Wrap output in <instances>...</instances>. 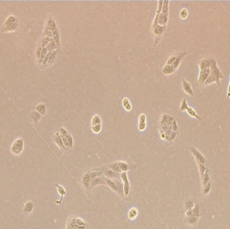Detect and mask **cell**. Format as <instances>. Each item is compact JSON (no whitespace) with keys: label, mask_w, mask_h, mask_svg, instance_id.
Here are the masks:
<instances>
[{"label":"cell","mask_w":230,"mask_h":229,"mask_svg":"<svg viewBox=\"0 0 230 229\" xmlns=\"http://www.w3.org/2000/svg\"><path fill=\"white\" fill-rule=\"evenodd\" d=\"M110 170L114 173H123L127 172L128 170V165L124 161H118L114 163L109 165Z\"/></svg>","instance_id":"cell-7"},{"label":"cell","mask_w":230,"mask_h":229,"mask_svg":"<svg viewBox=\"0 0 230 229\" xmlns=\"http://www.w3.org/2000/svg\"><path fill=\"white\" fill-rule=\"evenodd\" d=\"M67 142H68V144H69V146H70V149H71L73 147V137L71 136V135L69 134L67 136Z\"/></svg>","instance_id":"cell-39"},{"label":"cell","mask_w":230,"mask_h":229,"mask_svg":"<svg viewBox=\"0 0 230 229\" xmlns=\"http://www.w3.org/2000/svg\"><path fill=\"white\" fill-rule=\"evenodd\" d=\"M177 136V132H174L172 131L170 132L169 135V138H168V142H172L173 141L174 139H176V137Z\"/></svg>","instance_id":"cell-38"},{"label":"cell","mask_w":230,"mask_h":229,"mask_svg":"<svg viewBox=\"0 0 230 229\" xmlns=\"http://www.w3.org/2000/svg\"><path fill=\"white\" fill-rule=\"evenodd\" d=\"M210 70H211L210 74L213 77L215 83L218 85H220V79H223L224 75L220 69L218 67L217 61H216L215 59H211V65L210 67Z\"/></svg>","instance_id":"cell-3"},{"label":"cell","mask_w":230,"mask_h":229,"mask_svg":"<svg viewBox=\"0 0 230 229\" xmlns=\"http://www.w3.org/2000/svg\"><path fill=\"white\" fill-rule=\"evenodd\" d=\"M166 27L167 26H161L159 25L151 26V30H152L153 36L155 40L154 47H156V45L159 43L162 34H164L165 30H166Z\"/></svg>","instance_id":"cell-6"},{"label":"cell","mask_w":230,"mask_h":229,"mask_svg":"<svg viewBox=\"0 0 230 229\" xmlns=\"http://www.w3.org/2000/svg\"><path fill=\"white\" fill-rule=\"evenodd\" d=\"M120 177L123 182V192L124 194L126 196H128L130 193V182L128 180V176L127 172H123L120 173Z\"/></svg>","instance_id":"cell-10"},{"label":"cell","mask_w":230,"mask_h":229,"mask_svg":"<svg viewBox=\"0 0 230 229\" xmlns=\"http://www.w3.org/2000/svg\"><path fill=\"white\" fill-rule=\"evenodd\" d=\"M213 83H215V81L214 79H213V77L212 76H211V75L210 74L209 76L208 77V78L206 79V81H205V83L203 84V85H205V86H206V85H209L211 84H212Z\"/></svg>","instance_id":"cell-34"},{"label":"cell","mask_w":230,"mask_h":229,"mask_svg":"<svg viewBox=\"0 0 230 229\" xmlns=\"http://www.w3.org/2000/svg\"><path fill=\"white\" fill-rule=\"evenodd\" d=\"M186 111H187V113H188V115L191 116V117H192V118H196V119H197V120H200V121H201V120H202V119L201 118V117H200L199 115H198L197 113L196 112V111H195V109H193L192 108H191V107H188V108L187 109V110H186Z\"/></svg>","instance_id":"cell-23"},{"label":"cell","mask_w":230,"mask_h":229,"mask_svg":"<svg viewBox=\"0 0 230 229\" xmlns=\"http://www.w3.org/2000/svg\"><path fill=\"white\" fill-rule=\"evenodd\" d=\"M198 63H199L200 70H203L205 69H210L211 65V59H201Z\"/></svg>","instance_id":"cell-17"},{"label":"cell","mask_w":230,"mask_h":229,"mask_svg":"<svg viewBox=\"0 0 230 229\" xmlns=\"http://www.w3.org/2000/svg\"><path fill=\"white\" fill-rule=\"evenodd\" d=\"M186 54H187L186 52H183V53H181L179 54H178L175 61H174V63H173V65H172V67H174V69L176 70L178 68V67L180 66L181 62L182 61L183 59L185 58V57L186 55Z\"/></svg>","instance_id":"cell-15"},{"label":"cell","mask_w":230,"mask_h":229,"mask_svg":"<svg viewBox=\"0 0 230 229\" xmlns=\"http://www.w3.org/2000/svg\"><path fill=\"white\" fill-rule=\"evenodd\" d=\"M188 104H187V102H186V98H184L182 100V102H181V104H180V112H185V111H186L187 109L188 108Z\"/></svg>","instance_id":"cell-31"},{"label":"cell","mask_w":230,"mask_h":229,"mask_svg":"<svg viewBox=\"0 0 230 229\" xmlns=\"http://www.w3.org/2000/svg\"><path fill=\"white\" fill-rule=\"evenodd\" d=\"M227 98L229 99L230 98V82L228 85V89H227Z\"/></svg>","instance_id":"cell-46"},{"label":"cell","mask_w":230,"mask_h":229,"mask_svg":"<svg viewBox=\"0 0 230 229\" xmlns=\"http://www.w3.org/2000/svg\"><path fill=\"white\" fill-rule=\"evenodd\" d=\"M52 38L55 41V43L57 44L58 48H60V43H61L60 33H59V30L58 28L53 32V37H52Z\"/></svg>","instance_id":"cell-19"},{"label":"cell","mask_w":230,"mask_h":229,"mask_svg":"<svg viewBox=\"0 0 230 229\" xmlns=\"http://www.w3.org/2000/svg\"><path fill=\"white\" fill-rule=\"evenodd\" d=\"M46 48L48 49L49 52H52V51H54V50H57L58 47H57V44L55 43V41L53 40V38H51V40H50V43H49V44L47 45V47Z\"/></svg>","instance_id":"cell-26"},{"label":"cell","mask_w":230,"mask_h":229,"mask_svg":"<svg viewBox=\"0 0 230 229\" xmlns=\"http://www.w3.org/2000/svg\"><path fill=\"white\" fill-rule=\"evenodd\" d=\"M125 109H126L127 111H128V112L131 111V109H132V105H131V104L130 103L129 104H128L127 106H126V108H125Z\"/></svg>","instance_id":"cell-45"},{"label":"cell","mask_w":230,"mask_h":229,"mask_svg":"<svg viewBox=\"0 0 230 229\" xmlns=\"http://www.w3.org/2000/svg\"><path fill=\"white\" fill-rule=\"evenodd\" d=\"M16 22H17V19H16V18L15 16H9L7 18V19L6 20L5 22H4V24H3V28H6V27L13 24V23H15Z\"/></svg>","instance_id":"cell-22"},{"label":"cell","mask_w":230,"mask_h":229,"mask_svg":"<svg viewBox=\"0 0 230 229\" xmlns=\"http://www.w3.org/2000/svg\"><path fill=\"white\" fill-rule=\"evenodd\" d=\"M36 111H37L39 114H40L41 115H44L46 112V107L44 106V104H39L37 105L36 106Z\"/></svg>","instance_id":"cell-29"},{"label":"cell","mask_w":230,"mask_h":229,"mask_svg":"<svg viewBox=\"0 0 230 229\" xmlns=\"http://www.w3.org/2000/svg\"><path fill=\"white\" fill-rule=\"evenodd\" d=\"M182 87L183 91H185L186 94L189 95L190 96L195 95L194 91H193V89L192 88V86L191 84L185 79H182Z\"/></svg>","instance_id":"cell-11"},{"label":"cell","mask_w":230,"mask_h":229,"mask_svg":"<svg viewBox=\"0 0 230 229\" xmlns=\"http://www.w3.org/2000/svg\"><path fill=\"white\" fill-rule=\"evenodd\" d=\"M146 119L147 117L145 116V114H141L139 117V122H146Z\"/></svg>","instance_id":"cell-44"},{"label":"cell","mask_w":230,"mask_h":229,"mask_svg":"<svg viewBox=\"0 0 230 229\" xmlns=\"http://www.w3.org/2000/svg\"><path fill=\"white\" fill-rule=\"evenodd\" d=\"M169 4H170V1H168V0L163 2L162 13H169Z\"/></svg>","instance_id":"cell-30"},{"label":"cell","mask_w":230,"mask_h":229,"mask_svg":"<svg viewBox=\"0 0 230 229\" xmlns=\"http://www.w3.org/2000/svg\"><path fill=\"white\" fill-rule=\"evenodd\" d=\"M97 125H102V120L98 115H95L91 120V126Z\"/></svg>","instance_id":"cell-28"},{"label":"cell","mask_w":230,"mask_h":229,"mask_svg":"<svg viewBox=\"0 0 230 229\" xmlns=\"http://www.w3.org/2000/svg\"><path fill=\"white\" fill-rule=\"evenodd\" d=\"M91 130L95 134H98L102 130V125H97L91 126Z\"/></svg>","instance_id":"cell-33"},{"label":"cell","mask_w":230,"mask_h":229,"mask_svg":"<svg viewBox=\"0 0 230 229\" xmlns=\"http://www.w3.org/2000/svg\"><path fill=\"white\" fill-rule=\"evenodd\" d=\"M130 104V101L129 99H128V98H125L123 99V102H122V104H123V106L124 108H126V106H127L128 104Z\"/></svg>","instance_id":"cell-43"},{"label":"cell","mask_w":230,"mask_h":229,"mask_svg":"<svg viewBox=\"0 0 230 229\" xmlns=\"http://www.w3.org/2000/svg\"><path fill=\"white\" fill-rule=\"evenodd\" d=\"M178 130V123L176 122V120L174 119L173 122H172V131H174V132H176Z\"/></svg>","instance_id":"cell-41"},{"label":"cell","mask_w":230,"mask_h":229,"mask_svg":"<svg viewBox=\"0 0 230 229\" xmlns=\"http://www.w3.org/2000/svg\"><path fill=\"white\" fill-rule=\"evenodd\" d=\"M55 143H56L57 145V146L61 149L67 150L65 147V146H64V145H63V140H62V139H61V136L60 135V133H59V131L55 132Z\"/></svg>","instance_id":"cell-16"},{"label":"cell","mask_w":230,"mask_h":229,"mask_svg":"<svg viewBox=\"0 0 230 229\" xmlns=\"http://www.w3.org/2000/svg\"><path fill=\"white\" fill-rule=\"evenodd\" d=\"M50 40H51V38H49L48 37V36H44V37H43L42 39H41V40L40 41L39 45L42 48L47 47V45L50 43Z\"/></svg>","instance_id":"cell-24"},{"label":"cell","mask_w":230,"mask_h":229,"mask_svg":"<svg viewBox=\"0 0 230 229\" xmlns=\"http://www.w3.org/2000/svg\"><path fill=\"white\" fill-rule=\"evenodd\" d=\"M189 150L192 153L193 156L195 158L196 161L198 164H206L207 161H206V159L204 155L202 154L199 150L194 147V146H191L189 148Z\"/></svg>","instance_id":"cell-9"},{"label":"cell","mask_w":230,"mask_h":229,"mask_svg":"<svg viewBox=\"0 0 230 229\" xmlns=\"http://www.w3.org/2000/svg\"><path fill=\"white\" fill-rule=\"evenodd\" d=\"M43 48L40 47V46H38L37 47V48H36V59H37V60L39 61H40V56H41V53H42V50H43Z\"/></svg>","instance_id":"cell-35"},{"label":"cell","mask_w":230,"mask_h":229,"mask_svg":"<svg viewBox=\"0 0 230 229\" xmlns=\"http://www.w3.org/2000/svg\"><path fill=\"white\" fill-rule=\"evenodd\" d=\"M229 77H230V73H229Z\"/></svg>","instance_id":"cell-47"},{"label":"cell","mask_w":230,"mask_h":229,"mask_svg":"<svg viewBox=\"0 0 230 229\" xmlns=\"http://www.w3.org/2000/svg\"><path fill=\"white\" fill-rule=\"evenodd\" d=\"M59 133H60V135L61 136H65V137L67 136V135H69L67 130L65 129H64V128H63V127H61L60 129V130H59Z\"/></svg>","instance_id":"cell-42"},{"label":"cell","mask_w":230,"mask_h":229,"mask_svg":"<svg viewBox=\"0 0 230 229\" xmlns=\"http://www.w3.org/2000/svg\"><path fill=\"white\" fill-rule=\"evenodd\" d=\"M138 215V210L136 208H132L128 212V217L131 220H134Z\"/></svg>","instance_id":"cell-25"},{"label":"cell","mask_w":230,"mask_h":229,"mask_svg":"<svg viewBox=\"0 0 230 229\" xmlns=\"http://www.w3.org/2000/svg\"><path fill=\"white\" fill-rule=\"evenodd\" d=\"M102 173L103 172L102 171H90L88 173L85 174L84 177H83V183H84V185L85 186L86 188L88 189L89 186H90L91 182L94 179H96V177L102 176Z\"/></svg>","instance_id":"cell-5"},{"label":"cell","mask_w":230,"mask_h":229,"mask_svg":"<svg viewBox=\"0 0 230 229\" xmlns=\"http://www.w3.org/2000/svg\"><path fill=\"white\" fill-rule=\"evenodd\" d=\"M211 73L210 69H205L203 70H200V73L199 75V78H198V82L200 84H203L206 79L208 78Z\"/></svg>","instance_id":"cell-12"},{"label":"cell","mask_w":230,"mask_h":229,"mask_svg":"<svg viewBox=\"0 0 230 229\" xmlns=\"http://www.w3.org/2000/svg\"><path fill=\"white\" fill-rule=\"evenodd\" d=\"M176 57H177V55H173V56H171L170 57H169L168 59L167 60V61H166V64H165V65H172L173 63H174V61H175Z\"/></svg>","instance_id":"cell-37"},{"label":"cell","mask_w":230,"mask_h":229,"mask_svg":"<svg viewBox=\"0 0 230 229\" xmlns=\"http://www.w3.org/2000/svg\"><path fill=\"white\" fill-rule=\"evenodd\" d=\"M188 12L186 9H185V8L182 9V10L180 12V18H182V19H183V20L186 19V18L188 16Z\"/></svg>","instance_id":"cell-36"},{"label":"cell","mask_w":230,"mask_h":229,"mask_svg":"<svg viewBox=\"0 0 230 229\" xmlns=\"http://www.w3.org/2000/svg\"><path fill=\"white\" fill-rule=\"evenodd\" d=\"M98 184H104L108 186L110 189H112L114 191L117 192L119 195L122 194V188L120 186L121 184H117L116 181H114L112 180H110L107 177H98L91 182V187H94Z\"/></svg>","instance_id":"cell-1"},{"label":"cell","mask_w":230,"mask_h":229,"mask_svg":"<svg viewBox=\"0 0 230 229\" xmlns=\"http://www.w3.org/2000/svg\"><path fill=\"white\" fill-rule=\"evenodd\" d=\"M174 120V118L167 114H164L162 115L159 121V126L164 132L172 131V125Z\"/></svg>","instance_id":"cell-4"},{"label":"cell","mask_w":230,"mask_h":229,"mask_svg":"<svg viewBox=\"0 0 230 229\" xmlns=\"http://www.w3.org/2000/svg\"><path fill=\"white\" fill-rule=\"evenodd\" d=\"M41 114H39L37 111H34L32 113V118H33L34 122H35V124H37L39 121V120L41 118Z\"/></svg>","instance_id":"cell-32"},{"label":"cell","mask_w":230,"mask_h":229,"mask_svg":"<svg viewBox=\"0 0 230 229\" xmlns=\"http://www.w3.org/2000/svg\"><path fill=\"white\" fill-rule=\"evenodd\" d=\"M17 26H18V21L16 22L15 23H13V24L6 27V28H2V33H6V32L13 31V30H16V28H17Z\"/></svg>","instance_id":"cell-27"},{"label":"cell","mask_w":230,"mask_h":229,"mask_svg":"<svg viewBox=\"0 0 230 229\" xmlns=\"http://www.w3.org/2000/svg\"><path fill=\"white\" fill-rule=\"evenodd\" d=\"M169 13H164L161 12L158 18V25L161 26H167Z\"/></svg>","instance_id":"cell-14"},{"label":"cell","mask_w":230,"mask_h":229,"mask_svg":"<svg viewBox=\"0 0 230 229\" xmlns=\"http://www.w3.org/2000/svg\"><path fill=\"white\" fill-rule=\"evenodd\" d=\"M34 209V204L33 201H28L24 204V208H23V212L25 214H29L33 211Z\"/></svg>","instance_id":"cell-18"},{"label":"cell","mask_w":230,"mask_h":229,"mask_svg":"<svg viewBox=\"0 0 230 229\" xmlns=\"http://www.w3.org/2000/svg\"><path fill=\"white\" fill-rule=\"evenodd\" d=\"M24 147V142L22 139H16L12 145L11 152L14 155H20Z\"/></svg>","instance_id":"cell-8"},{"label":"cell","mask_w":230,"mask_h":229,"mask_svg":"<svg viewBox=\"0 0 230 229\" xmlns=\"http://www.w3.org/2000/svg\"><path fill=\"white\" fill-rule=\"evenodd\" d=\"M88 225L84 220L72 216L69 217L66 222L65 229H87Z\"/></svg>","instance_id":"cell-2"},{"label":"cell","mask_w":230,"mask_h":229,"mask_svg":"<svg viewBox=\"0 0 230 229\" xmlns=\"http://www.w3.org/2000/svg\"><path fill=\"white\" fill-rule=\"evenodd\" d=\"M55 187H56V188H57V190L58 191V193L59 194H60V196H61L60 199H59V200H57L56 201V204H58V205H59V204H61L62 203L63 198L66 196L67 193H66V191H65V188H64V187L62 186H61V185L57 184H55Z\"/></svg>","instance_id":"cell-13"},{"label":"cell","mask_w":230,"mask_h":229,"mask_svg":"<svg viewBox=\"0 0 230 229\" xmlns=\"http://www.w3.org/2000/svg\"><path fill=\"white\" fill-rule=\"evenodd\" d=\"M57 53V50H54V51H52V52H49V60H48L47 65H46V67L51 65L53 63L55 58H56Z\"/></svg>","instance_id":"cell-21"},{"label":"cell","mask_w":230,"mask_h":229,"mask_svg":"<svg viewBox=\"0 0 230 229\" xmlns=\"http://www.w3.org/2000/svg\"><path fill=\"white\" fill-rule=\"evenodd\" d=\"M176 71L174 69L172 65H165V66L162 69V72L164 75H172Z\"/></svg>","instance_id":"cell-20"},{"label":"cell","mask_w":230,"mask_h":229,"mask_svg":"<svg viewBox=\"0 0 230 229\" xmlns=\"http://www.w3.org/2000/svg\"><path fill=\"white\" fill-rule=\"evenodd\" d=\"M147 128V124L146 122H139L138 125V129L140 131H144Z\"/></svg>","instance_id":"cell-40"}]
</instances>
